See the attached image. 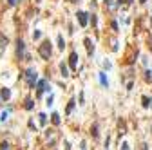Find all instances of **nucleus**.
<instances>
[{
    "instance_id": "f257e3e1",
    "label": "nucleus",
    "mask_w": 152,
    "mask_h": 150,
    "mask_svg": "<svg viewBox=\"0 0 152 150\" xmlns=\"http://www.w3.org/2000/svg\"><path fill=\"white\" fill-rule=\"evenodd\" d=\"M38 52H40V56H42L44 60H49V58H51L53 49H51V42H49V40H45V42H42V45L38 47Z\"/></svg>"
},
{
    "instance_id": "a211bd4d",
    "label": "nucleus",
    "mask_w": 152,
    "mask_h": 150,
    "mask_svg": "<svg viewBox=\"0 0 152 150\" xmlns=\"http://www.w3.org/2000/svg\"><path fill=\"white\" fill-rule=\"evenodd\" d=\"M25 108H29V110L33 108V100H27V101H25Z\"/></svg>"
},
{
    "instance_id": "4468645a",
    "label": "nucleus",
    "mask_w": 152,
    "mask_h": 150,
    "mask_svg": "<svg viewBox=\"0 0 152 150\" xmlns=\"http://www.w3.org/2000/svg\"><path fill=\"white\" fill-rule=\"evenodd\" d=\"M60 69H62V74H64V76H69V71H67V65L65 63H62Z\"/></svg>"
},
{
    "instance_id": "4be33fe9",
    "label": "nucleus",
    "mask_w": 152,
    "mask_h": 150,
    "mask_svg": "<svg viewBox=\"0 0 152 150\" xmlns=\"http://www.w3.org/2000/svg\"><path fill=\"white\" fill-rule=\"evenodd\" d=\"M121 150H129V145H127V143H123V145H121Z\"/></svg>"
},
{
    "instance_id": "ddd939ff",
    "label": "nucleus",
    "mask_w": 152,
    "mask_h": 150,
    "mask_svg": "<svg viewBox=\"0 0 152 150\" xmlns=\"http://www.w3.org/2000/svg\"><path fill=\"white\" fill-rule=\"evenodd\" d=\"M51 118H53V123H54V125H60V116H58L56 112H54V114L51 116Z\"/></svg>"
},
{
    "instance_id": "423d86ee",
    "label": "nucleus",
    "mask_w": 152,
    "mask_h": 150,
    "mask_svg": "<svg viewBox=\"0 0 152 150\" xmlns=\"http://www.w3.org/2000/svg\"><path fill=\"white\" fill-rule=\"evenodd\" d=\"M0 98H2V100H9V98H11V91H9V89H2Z\"/></svg>"
},
{
    "instance_id": "1a4fd4ad",
    "label": "nucleus",
    "mask_w": 152,
    "mask_h": 150,
    "mask_svg": "<svg viewBox=\"0 0 152 150\" xmlns=\"http://www.w3.org/2000/svg\"><path fill=\"white\" fill-rule=\"evenodd\" d=\"M100 83H101L103 87L109 85V81H107V78H105V74H103V72H100Z\"/></svg>"
},
{
    "instance_id": "f3484780",
    "label": "nucleus",
    "mask_w": 152,
    "mask_h": 150,
    "mask_svg": "<svg viewBox=\"0 0 152 150\" xmlns=\"http://www.w3.org/2000/svg\"><path fill=\"white\" fill-rule=\"evenodd\" d=\"M0 150H9V143H2V145H0Z\"/></svg>"
},
{
    "instance_id": "b1692460",
    "label": "nucleus",
    "mask_w": 152,
    "mask_h": 150,
    "mask_svg": "<svg viewBox=\"0 0 152 150\" xmlns=\"http://www.w3.org/2000/svg\"><path fill=\"white\" fill-rule=\"evenodd\" d=\"M105 4H112V0H105Z\"/></svg>"
},
{
    "instance_id": "6ab92c4d",
    "label": "nucleus",
    "mask_w": 152,
    "mask_h": 150,
    "mask_svg": "<svg viewBox=\"0 0 152 150\" xmlns=\"http://www.w3.org/2000/svg\"><path fill=\"white\" fill-rule=\"evenodd\" d=\"M8 116H9V110H4V112H2V118H0V119L5 121V119H8Z\"/></svg>"
},
{
    "instance_id": "dca6fc26",
    "label": "nucleus",
    "mask_w": 152,
    "mask_h": 150,
    "mask_svg": "<svg viewBox=\"0 0 152 150\" xmlns=\"http://www.w3.org/2000/svg\"><path fill=\"white\" fill-rule=\"evenodd\" d=\"M91 132H92V136H94V138H98V125H94V127L91 128Z\"/></svg>"
},
{
    "instance_id": "39448f33",
    "label": "nucleus",
    "mask_w": 152,
    "mask_h": 150,
    "mask_svg": "<svg viewBox=\"0 0 152 150\" xmlns=\"http://www.w3.org/2000/svg\"><path fill=\"white\" fill-rule=\"evenodd\" d=\"M87 13H78V22H80V25L81 27H85L87 25Z\"/></svg>"
},
{
    "instance_id": "9d476101",
    "label": "nucleus",
    "mask_w": 152,
    "mask_h": 150,
    "mask_svg": "<svg viewBox=\"0 0 152 150\" xmlns=\"http://www.w3.org/2000/svg\"><path fill=\"white\" fill-rule=\"evenodd\" d=\"M58 47H60L62 51H64V47H65V40H64V36H62V35L58 36Z\"/></svg>"
},
{
    "instance_id": "412c9836",
    "label": "nucleus",
    "mask_w": 152,
    "mask_h": 150,
    "mask_svg": "<svg viewBox=\"0 0 152 150\" xmlns=\"http://www.w3.org/2000/svg\"><path fill=\"white\" fill-rule=\"evenodd\" d=\"M91 22H92V25H96V22H98V20H96V16H94V15L91 16Z\"/></svg>"
},
{
    "instance_id": "7ed1b4c3",
    "label": "nucleus",
    "mask_w": 152,
    "mask_h": 150,
    "mask_svg": "<svg viewBox=\"0 0 152 150\" xmlns=\"http://www.w3.org/2000/svg\"><path fill=\"white\" fill-rule=\"evenodd\" d=\"M24 52H25V44L22 42V40H18V42H16V54H18L20 58H22V56H24Z\"/></svg>"
},
{
    "instance_id": "f8f14e48",
    "label": "nucleus",
    "mask_w": 152,
    "mask_h": 150,
    "mask_svg": "<svg viewBox=\"0 0 152 150\" xmlns=\"http://www.w3.org/2000/svg\"><path fill=\"white\" fill-rule=\"evenodd\" d=\"M74 103H76L74 100H71V101H69V105H67V114H71V112H73V108H74Z\"/></svg>"
},
{
    "instance_id": "2eb2a0df",
    "label": "nucleus",
    "mask_w": 152,
    "mask_h": 150,
    "mask_svg": "<svg viewBox=\"0 0 152 150\" xmlns=\"http://www.w3.org/2000/svg\"><path fill=\"white\" fill-rule=\"evenodd\" d=\"M38 118H40V123H42V125H45V123H47V116H45V114H40Z\"/></svg>"
},
{
    "instance_id": "5701e85b",
    "label": "nucleus",
    "mask_w": 152,
    "mask_h": 150,
    "mask_svg": "<svg viewBox=\"0 0 152 150\" xmlns=\"http://www.w3.org/2000/svg\"><path fill=\"white\" fill-rule=\"evenodd\" d=\"M16 4V0H9V5H15Z\"/></svg>"
},
{
    "instance_id": "aec40b11",
    "label": "nucleus",
    "mask_w": 152,
    "mask_h": 150,
    "mask_svg": "<svg viewBox=\"0 0 152 150\" xmlns=\"http://www.w3.org/2000/svg\"><path fill=\"white\" fill-rule=\"evenodd\" d=\"M40 36H42V33H40V31H34V33H33V38H34V40H38Z\"/></svg>"
},
{
    "instance_id": "20e7f679",
    "label": "nucleus",
    "mask_w": 152,
    "mask_h": 150,
    "mask_svg": "<svg viewBox=\"0 0 152 150\" xmlns=\"http://www.w3.org/2000/svg\"><path fill=\"white\" fill-rule=\"evenodd\" d=\"M76 63H78V54L71 52V56H69V65H71V69H76Z\"/></svg>"
},
{
    "instance_id": "6e6552de",
    "label": "nucleus",
    "mask_w": 152,
    "mask_h": 150,
    "mask_svg": "<svg viewBox=\"0 0 152 150\" xmlns=\"http://www.w3.org/2000/svg\"><path fill=\"white\" fill-rule=\"evenodd\" d=\"M141 101H143V107H145V108H149V107H150V103H152V100H150L149 96H143V98H141Z\"/></svg>"
},
{
    "instance_id": "0eeeda50",
    "label": "nucleus",
    "mask_w": 152,
    "mask_h": 150,
    "mask_svg": "<svg viewBox=\"0 0 152 150\" xmlns=\"http://www.w3.org/2000/svg\"><path fill=\"white\" fill-rule=\"evenodd\" d=\"M85 45H87V51H89V54H92L94 47H92V42H91V38H85Z\"/></svg>"
},
{
    "instance_id": "9b49d317",
    "label": "nucleus",
    "mask_w": 152,
    "mask_h": 150,
    "mask_svg": "<svg viewBox=\"0 0 152 150\" xmlns=\"http://www.w3.org/2000/svg\"><path fill=\"white\" fill-rule=\"evenodd\" d=\"M36 87H38V94H40V92H42V91H44V87H45V80H40Z\"/></svg>"
},
{
    "instance_id": "393cba45",
    "label": "nucleus",
    "mask_w": 152,
    "mask_h": 150,
    "mask_svg": "<svg viewBox=\"0 0 152 150\" xmlns=\"http://www.w3.org/2000/svg\"><path fill=\"white\" fill-rule=\"evenodd\" d=\"M140 2H141V4H145V2H147V0H140Z\"/></svg>"
},
{
    "instance_id": "f03ea898",
    "label": "nucleus",
    "mask_w": 152,
    "mask_h": 150,
    "mask_svg": "<svg viewBox=\"0 0 152 150\" xmlns=\"http://www.w3.org/2000/svg\"><path fill=\"white\" fill-rule=\"evenodd\" d=\"M25 80H27V85L29 87H34V83H36V80H38V74L34 69H27L25 72Z\"/></svg>"
}]
</instances>
